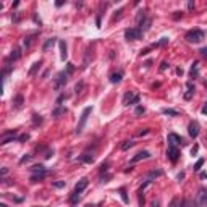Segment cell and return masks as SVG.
<instances>
[{
    "mask_svg": "<svg viewBox=\"0 0 207 207\" xmlns=\"http://www.w3.org/2000/svg\"><path fill=\"white\" fill-rule=\"evenodd\" d=\"M202 39H204V32L201 29H192L186 34V40L191 44H199Z\"/></svg>",
    "mask_w": 207,
    "mask_h": 207,
    "instance_id": "6da1fadb",
    "label": "cell"
},
{
    "mask_svg": "<svg viewBox=\"0 0 207 207\" xmlns=\"http://www.w3.org/2000/svg\"><path fill=\"white\" fill-rule=\"evenodd\" d=\"M91 112H92V107H86V108L83 110V113H81V118H79V123H78V126H76V133H78V134H79V133L84 130V125H86L87 116L91 115Z\"/></svg>",
    "mask_w": 207,
    "mask_h": 207,
    "instance_id": "7a4b0ae2",
    "label": "cell"
},
{
    "mask_svg": "<svg viewBox=\"0 0 207 207\" xmlns=\"http://www.w3.org/2000/svg\"><path fill=\"white\" fill-rule=\"evenodd\" d=\"M66 81H68V73H66V71H60V73L55 76V81H54V87H55L57 91H60L62 87L66 84Z\"/></svg>",
    "mask_w": 207,
    "mask_h": 207,
    "instance_id": "3957f363",
    "label": "cell"
},
{
    "mask_svg": "<svg viewBox=\"0 0 207 207\" xmlns=\"http://www.w3.org/2000/svg\"><path fill=\"white\" fill-rule=\"evenodd\" d=\"M141 34H142V31L139 29V28H130V29L125 31V37H126V40H138V39H141Z\"/></svg>",
    "mask_w": 207,
    "mask_h": 207,
    "instance_id": "277c9868",
    "label": "cell"
},
{
    "mask_svg": "<svg viewBox=\"0 0 207 207\" xmlns=\"http://www.w3.org/2000/svg\"><path fill=\"white\" fill-rule=\"evenodd\" d=\"M197 207H204L207 206V189L206 188H201L197 191V196H196V202H194Z\"/></svg>",
    "mask_w": 207,
    "mask_h": 207,
    "instance_id": "5b68a950",
    "label": "cell"
},
{
    "mask_svg": "<svg viewBox=\"0 0 207 207\" xmlns=\"http://www.w3.org/2000/svg\"><path fill=\"white\" fill-rule=\"evenodd\" d=\"M167 141H168V146H185V144H186L185 139H183L181 136L175 134V133H170V134H168Z\"/></svg>",
    "mask_w": 207,
    "mask_h": 207,
    "instance_id": "8992f818",
    "label": "cell"
},
{
    "mask_svg": "<svg viewBox=\"0 0 207 207\" xmlns=\"http://www.w3.org/2000/svg\"><path fill=\"white\" fill-rule=\"evenodd\" d=\"M178 157H180V151L177 149V146H168L167 149V159L170 162H177Z\"/></svg>",
    "mask_w": 207,
    "mask_h": 207,
    "instance_id": "52a82bcc",
    "label": "cell"
},
{
    "mask_svg": "<svg viewBox=\"0 0 207 207\" xmlns=\"http://www.w3.org/2000/svg\"><path fill=\"white\" fill-rule=\"evenodd\" d=\"M138 21H139V29H141L142 32L151 28V18H146V16H144V13L138 16Z\"/></svg>",
    "mask_w": 207,
    "mask_h": 207,
    "instance_id": "ba28073f",
    "label": "cell"
},
{
    "mask_svg": "<svg viewBox=\"0 0 207 207\" xmlns=\"http://www.w3.org/2000/svg\"><path fill=\"white\" fill-rule=\"evenodd\" d=\"M15 138H16V130H11V131H8V133H3L2 138H0V144H7V142L13 141Z\"/></svg>",
    "mask_w": 207,
    "mask_h": 207,
    "instance_id": "9c48e42d",
    "label": "cell"
},
{
    "mask_svg": "<svg viewBox=\"0 0 207 207\" xmlns=\"http://www.w3.org/2000/svg\"><path fill=\"white\" fill-rule=\"evenodd\" d=\"M188 133L191 138H197L199 136V123L197 121H191L189 126H188Z\"/></svg>",
    "mask_w": 207,
    "mask_h": 207,
    "instance_id": "30bf717a",
    "label": "cell"
},
{
    "mask_svg": "<svg viewBox=\"0 0 207 207\" xmlns=\"http://www.w3.org/2000/svg\"><path fill=\"white\" fill-rule=\"evenodd\" d=\"M146 159H151V152L149 151H141V152H138L136 155L133 157V163H136V162H139V160H146Z\"/></svg>",
    "mask_w": 207,
    "mask_h": 207,
    "instance_id": "8fae6325",
    "label": "cell"
},
{
    "mask_svg": "<svg viewBox=\"0 0 207 207\" xmlns=\"http://www.w3.org/2000/svg\"><path fill=\"white\" fill-rule=\"evenodd\" d=\"M87 185H89V181H87V178H81L79 181L76 183L75 191H76V192H83V191H84V189L87 188Z\"/></svg>",
    "mask_w": 207,
    "mask_h": 207,
    "instance_id": "7c38bea8",
    "label": "cell"
},
{
    "mask_svg": "<svg viewBox=\"0 0 207 207\" xmlns=\"http://www.w3.org/2000/svg\"><path fill=\"white\" fill-rule=\"evenodd\" d=\"M58 47H60V58H62V60H65L66 57H68V52H66V44H65V40H58Z\"/></svg>",
    "mask_w": 207,
    "mask_h": 207,
    "instance_id": "4fadbf2b",
    "label": "cell"
},
{
    "mask_svg": "<svg viewBox=\"0 0 207 207\" xmlns=\"http://www.w3.org/2000/svg\"><path fill=\"white\" fill-rule=\"evenodd\" d=\"M133 99H134V94H133L131 91H128V92H125V96H123V101H121V104H123V105H130Z\"/></svg>",
    "mask_w": 207,
    "mask_h": 207,
    "instance_id": "5bb4252c",
    "label": "cell"
},
{
    "mask_svg": "<svg viewBox=\"0 0 207 207\" xmlns=\"http://www.w3.org/2000/svg\"><path fill=\"white\" fill-rule=\"evenodd\" d=\"M23 102H24V97L21 96V94H18V96L13 99V108H21V107H23Z\"/></svg>",
    "mask_w": 207,
    "mask_h": 207,
    "instance_id": "9a60e30c",
    "label": "cell"
},
{
    "mask_svg": "<svg viewBox=\"0 0 207 207\" xmlns=\"http://www.w3.org/2000/svg\"><path fill=\"white\" fill-rule=\"evenodd\" d=\"M47 173H49V172H46V173H34V175L31 177V181H32V183H39V181H42V180H44V178L47 177Z\"/></svg>",
    "mask_w": 207,
    "mask_h": 207,
    "instance_id": "2e32d148",
    "label": "cell"
},
{
    "mask_svg": "<svg viewBox=\"0 0 207 207\" xmlns=\"http://www.w3.org/2000/svg\"><path fill=\"white\" fill-rule=\"evenodd\" d=\"M40 65H42V62H36V63H32V66H31V70L29 71H28V75H29V76H34L36 75V73H37V70H39V68H40Z\"/></svg>",
    "mask_w": 207,
    "mask_h": 207,
    "instance_id": "e0dca14e",
    "label": "cell"
},
{
    "mask_svg": "<svg viewBox=\"0 0 207 207\" xmlns=\"http://www.w3.org/2000/svg\"><path fill=\"white\" fill-rule=\"evenodd\" d=\"M55 42H57V37H50V39L46 40V44L42 46V49H44V50H49L50 47H54V44H55Z\"/></svg>",
    "mask_w": 207,
    "mask_h": 207,
    "instance_id": "ac0fdd59",
    "label": "cell"
},
{
    "mask_svg": "<svg viewBox=\"0 0 207 207\" xmlns=\"http://www.w3.org/2000/svg\"><path fill=\"white\" fill-rule=\"evenodd\" d=\"M186 86H188V92L185 94V99H186V101H189V99L192 97V94H194V86H192V83H188Z\"/></svg>",
    "mask_w": 207,
    "mask_h": 207,
    "instance_id": "d6986e66",
    "label": "cell"
},
{
    "mask_svg": "<svg viewBox=\"0 0 207 207\" xmlns=\"http://www.w3.org/2000/svg\"><path fill=\"white\" fill-rule=\"evenodd\" d=\"M163 172L162 170H152V172L147 173V180H152V178H157V177H162Z\"/></svg>",
    "mask_w": 207,
    "mask_h": 207,
    "instance_id": "ffe728a7",
    "label": "cell"
},
{
    "mask_svg": "<svg viewBox=\"0 0 207 207\" xmlns=\"http://www.w3.org/2000/svg\"><path fill=\"white\" fill-rule=\"evenodd\" d=\"M197 75H199V63L194 62L191 66V78H197Z\"/></svg>",
    "mask_w": 207,
    "mask_h": 207,
    "instance_id": "44dd1931",
    "label": "cell"
},
{
    "mask_svg": "<svg viewBox=\"0 0 207 207\" xmlns=\"http://www.w3.org/2000/svg\"><path fill=\"white\" fill-rule=\"evenodd\" d=\"M34 39H36V34L24 37V47H26V49H29V47L32 46V42H34Z\"/></svg>",
    "mask_w": 207,
    "mask_h": 207,
    "instance_id": "7402d4cb",
    "label": "cell"
},
{
    "mask_svg": "<svg viewBox=\"0 0 207 207\" xmlns=\"http://www.w3.org/2000/svg\"><path fill=\"white\" fill-rule=\"evenodd\" d=\"M31 170H32V173H46L47 170H46V167H44V165H34V167L31 168Z\"/></svg>",
    "mask_w": 207,
    "mask_h": 207,
    "instance_id": "603a6c76",
    "label": "cell"
},
{
    "mask_svg": "<svg viewBox=\"0 0 207 207\" xmlns=\"http://www.w3.org/2000/svg\"><path fill=\"white\" fill-rule=\"evenodd\" d=\"M121 76H123V73H121V71H118V73H113V75L110 76V81H112V83H120V81H121Z\"/></svg>",
    "mask_w": 207,
    "mask_h": 207,
    "instance_id": "cb8c5ba5",
    "label": "cell"
},
{
    "mask_svg": "<svg viewBox=\"0 0 207 207\" xmlns=\"http://www.w3.org/2000/svg\"><path fill=\"white\" fill-rule=\"evenodd\" d=\"M21 57V52H20V49H15V50L10 54V57H8V60H18Z\"/></svg>",
    "mask_w": 207,
    "mask_h": 207,
    "instance_id": "d4e9b609",
    "label": "cell"
},
{
    "mask_svg": "<svg viewBox=\"0 0 207 207\" xmlns=\"http://www.w3.org/2000/svg\"><path fill=\"white\" fill-rule=\"evenodd\" d=\"M79 194H81V192H76V191L73 192V194H71V197H70V202H71V204H73V206L79 202Z\"/></svg>",
    "mask_w": 207,
    "mask_h": 207,
    "instance_id": "484cf974",
    "label": "cell"
},
{
    "mask_svg": "<svg viewBox=\"0 0 207 207\" xmlns=\"http://www.w3.org/2000/svg\"><path fill=\"white\" fill-rule=\"evenodd\" d=\"M40 123H42V116L34 113V115H32V125H34V126H39Z\"/></svg>",
    "mask_w": 207,
    "mask_h": 207,
    "instance_id": "4316f807",
    "label": "cell"
},
{
    "mask_svg": "<svg viewBox=\"0 0 207 207\" xmlns=\"http://www.w3.org/2000/svg\"><path fill=\"white\" fill-rule=\"evenodd\" d=\"M81 160L84 162V163H92V162H94V157L89 155V154H83V155H81Z\"/></svg>",
    "mask_w": 207,
    "mask_h": 207,
    "instance_id": "83f0119b",
    "label": "cell"
},
{
    "mask_svg": "<svg viewBox=\"0 0 207 207\" xmlns=\"http://www.w3.org/2000/svg\"><path fill=\"white\" fill-rule=\"evenodd\" d=\"M133 146H134V142L133 141H123V144H121V151H128V149H131Z\"/></svg>",
    "mask_w": 207,
    "mask_h": 207,
    "instance_id": "f1b7e54d",
    "label": "cell"
},
{
    "mask_svg": "<svg viewBox=\"0 0 207 207\" xmlns=\"http://www.w3.org/2000/svg\"><path fill=\"white\" fill-rule=\"evenodd\" d=\"M163 113H165V115H170V116H178L180 115V113H178L177 110H173V108H163Z\"/></svg>",
    "mask_w": 207,
    "mask_h": 207,
    "instance_id": "f546056e",
    "label": "cell"
},
{
    "mask_svg": "<svg viewBox=\"0 0 207 207\" xmlns=\"http://www.w3.org/2000/svg\"><path fill=\"white\" fill-rule=\"evenodd\" d=\"M84 87H86V84H84L83 81H79V83L75 86V92H76V94H79V92H83V89H84Z\"/></svg>",
    "mask_w": 207,
    "mask_h": 207,
    "instance_id": "4dcf8cb0",
    "label": "cell"
},
{
    "mask_svg": "<svg viewBox=\"0 0 207 207\" xmlns=\"http://www.w3.org/2000/svg\"><path fill=\"white\" fill-rule=\"evenodd\" d=\"M66 112V108L65 107H58V108H55V110H54V113H52V115L55 116V118H58V115H62V113H65Z\"/></svg>",
    "mask_w": 207,
    "mask_h": 207,
    "instance_id": "1f68e13d",
    "label": "cell"
},
{
    "mask_svg": "<svg viewBox=\"0 0 207 207\" xmlns=\"http://www.w3.org/2000/svg\"><path fill=\"white\" fill-rule=\"evenodd\" d=\"M202 165H204V159H199V160L194 163V168H192V170H194V172H199L202 168Z\"/></svg>",
    "mask_w": 207,
    "mask_h": 207,
    "instance_id": "d6a6232c",
    "label": "cell"
},
{
    "mask_svg": "<svg viewBox=\"0 0 207 207\" xmlns=\"http://www.w3.org/2000/svg\"><path fill=\"white\" fill-rule=\"evenodd\" d=\"M52 186L57 188V189H62V188H65V181H62V180H58V181H52Z\"/></svg>",
    "mask_w": 207,
    "mask_h": 207,
    "instance_id": "836d02e7",
    "label": "cell"
},
{
    "mask_svg": "<svg viewBox=\"0 0 207 207\" xmlns=\"http://www.w3.org/2000/svg\"><path fill=\"white\" fill-rule=\"evenodd\" d=\"M120 194H121V199H123V202H125V204H128V196H126L125 188H121V189H120Z\"/></svg>",
    "mask_w": 207,
    "mask_h": 207,
    "instance_id": "e575fe53",
    "label": "cell"
},
{
    "mask_svg": "<svg viewBox=\"0 0 207 207\" xmlns=\"http://www.w3.org/2000/svg\"><path fill=\"white\" fill-rule=\"evenodd\" d=\"M167 42H168V37H162V39L159 40V42H157V44H154V47H159V46H165Z\"/></svg>",
    "mask_w": 207,
    "mask_h": 207,
    "instance_id": "d590c367",
    "label": "cell"
},
{
    "mask_svg": "<svg viewBox=\"0 0 207 207\" xmlns=\"http://www.w3.org/2000/svg\"><path fill=\"white\" fill-rule=\"evenodd\" d=\"M144 112H146V110H144V107H142V105H138L136 110H134V113H136V116H139V115H142Z\"/></svg>",
    "mask_w": 207,
    "mask_h": 207,
    "instance_id": "8d00e7d4",
    "label": "cell"
},
{
    "mask_svg": "<svg viewBox=\"0 0 207 207\" xmlns=\"http://www.w3.org/2000/svg\"><path fill=\"white\" fill-rule=\"evenodd\" d=\"M29 160H31V155L29 154H26V155H23L20 159V163H26V162H29Z\"/></svg>",
    "mask_w": 207,
    "mask_h": 207,
    "instance_id": "74e56055",
    "label": "cell"
},
{
    "mask_svg": "<svg viewBox=\"0 0 207 207\" xmlns=\"http://www.w3.org/2000/svg\"><path fill=\"white\" fill-rule=\"evenodd\" d=\"M192 206H196V204H192L191 201H188V199H186V201L181 202V206H180V207H192Z\"/></svg>",
    "mask_w": 207,
    "mask_h": 207,
    "instance_id": "f35d334b",
    "label": "cell"
},
{
    "mask_svg": "<svg viewBox=\"0 0 207 207\" xmlns=\"http://www.w3.org/2000/svg\"><path fill=\"white\" fill-rule=\"evenodd\" d=\"M11 20H13V23H20L21 15H20V13H13V16H11Z\"/></svg>",
    "mask_w": 207,
    "mask_h": 207,
    "instance_id": "ab89813d",
    "label": "cell"
},
{
    "mask_svg": "<svg viewBox=\"0 0 207 207\" xmlns=\"http://www.w3.org/2000/svg\"><path fill=\"white\" fill-rule=\"evenodd\" d=\"M28 139H29V134H28V133H26V134H21V136L18 138L20 142H24V141H28Z\"/></svg>",
    "mask_w": 207,
    "mask_h": 207,
    "instance_id": "60d3db41",
    "label": "cell"
},
{
    "mask_svg": "<svg viewBox=\"0 0 207 207\" xmlns=\"http://www.w3.org/2000/svg\"><path fill=\"white\" fill-rule=\"evenodd\" d=\"M168 66H170V65H168V62H162V65H160V71H165V70L168 68Z\"/></svg>",
    "mask_w": 207,
    "mask_h": 207,
    "instance_id": "b9f144b4",
    "label": "cell"
},
{
    "mask_svg": "<svg viewBox=\"0 0 207 207\" xmlns=\"http://www.w3.org/2000/svg\"><path fill=\"white\" fill-rule=\"evenodd\" d=\"M199 52H201V55H202V57H204V58L207 60V47H202V49H201Z\"/></svg>",
    "mask_w": 207,
    "mask_h": 207,
    "instance_id": "7bdbcfd3",
    "label": "cell"
},
{
    "mask_svg": "<svg viewBox=\"0 0 207 207\" xmlns=\"http://www.w3.org/2000/svg\"><path fill=\"white\" fill-rule=\"evenodd\" d=\"M139 99H141V97H139V96H134V99H133V101H131V104H130V105H136L138 102H139Z\"/></svg>",
    "mask_w": 207,
    "mask_h": 207,
    "instance_id": "ee69618b",
    "label": "cell"
},
{
    "mask_svg": "<svg viewBox=\"0 0 207 207\" xmlns=\"http://www.w3.org/2000/svg\"><path fill=\"white\" fill-rule=\"evenodd\" d=\"M73 70H75V68H73V65H71V63H68V68H66V73H68V75H71V73H73Z\"/></svg>",
    "mask_w": 207,
    "mask_h": 207,
    "instance_id": "f6af8a7d",
    "label": "cell"
},
{
    "mask_svg": "<svg viewBox=\"0 0 207 207\" xmlns=\"http://www.w3.org/2000/svg\"><path fill=\"white\" fill-rule=\"evenodd\" d=\"M107 167H108V163H104V165H101V173L107 172Z\"/></svg>",
    "mask_w": 207,
    "mask_h": 207,
    "instance_id": "bcb514c9",
    "label": "cell"
},
{
    "mask_svg": "<svg viewBox=\"0 0 207 207\" xmlns=\"http://www.w3.org/2000/svg\"><path fill=\"white\" fill-rule=\"evenodd\" d=\"M192 8H194V2L189 0V2H188V10H192Z\"/></svg>",
    "mask_w": 207,
    "mask_h": 207,
    "instance_id": "7dc6e473",
    "label": "cell"
},
{
    "mask_svg": "<svg viewBox=\"0 0 207 207\" xmlns=\"http://www.w3.org/2000/svg\"><path fill=\"white\" fill-rule=\"evenodd\" d=\"M197 151H199V146H197V144H196V146H194V147H192V149H191V154H192V155H194V154H196Z\"/></svg>",
    "mask_w": 207,
    "mask_h": 207,
    "instance_id": "c3c4849f",
    "label": "cell"
},
{
    "mask_svg": "<svg viewBox=\"0 0 207 207\" xmlns=\"http://www.w3.org/2000/svg\"><path fill=\"white\" fill-rule=\"evenodd\" d=\"M52 155H54V151H47L46 152V159H50Z\"/></svg>",
    "mask_w": 207,
    "mask_h": 207,
    "instance_id": "681fc988",
    "label": "cell"
},
{
    "mask_svg": "<svg viewBox=\"0 0 207 207\" xmlns=\"http://www.w3.org/2000/svg\"><path fill=\"white\" fill-rule=\"evenodd\" d=\"M181 15H183L181 11H175V15H173V18H175V20H178V18H180Z\"/></svg>",
    "mask_w": 207,
    "mask_h": 207,
    "instance_id": "f907efd6",
    "label": "cell"
},
{
    "mask_svg": "<svg viewBox=\"0 0 207 207\" xmlns=\"http://www.w3.org/2000/svg\"><path fill=\"white\" fill-rule=\"evenodd\" d=\"M7 173H8V168H7V167H3V168H2V178L5 177Z\"/></svg>",
    "mask_w": 207,
    "mask_h": 207,
    "instance_id": "816d5d0a",
    "label": "cell"
},
{
    "mask_svg": "<svg viewBox=\"0 0 207 207\" xmlns=\"http://www.w3.org/2000/svg\"><path fill=\"white\" fill-rule=\"evenodd\" d=\"M178 206V199H173L172 204H170V207H177Z\"/></svg>",
    "mask_w": 207,
    "mask_h": 207,
    "instance_id": "f5cc1de1",
    "label": "cell"
},
{
    "mask_svg": "<svg viewBox=\"0 0 207 207\" xmlns=\"http://www.w3.org/2000/svg\"><path fill=\"white\" fill-rule=\"evenodd\" d=\"M201 180H207V172H201Z\"/></svg>",
    "mask_w": 207,
    "mask_h": 207,
    "instance_id": "db71d44e",
    "label": "cell"
},
{
    "mask_svg": "<svg viewBox=\"0 0 207 207\" xmlns=\"http://www.w3.org/2000/svg\"><path fill=\"white\" fill-rule=\"evenodd\" d=\"M147 133H149V130H142V131H139L138 134H139V136H142V134H147Z\"/></svg>",
    "mask_w": 207,
    "mask_h": 207,
    "instance_id": "11a10c76",
    "label": "cell"
},
{
    "mask_svg": "<svg viewBox=\"0 0 207 207\" xmlns=\"http://www.w3.org/2000/svg\"><path fill=\"white\" fill-rule=\"evenodd\" d=\"M202 113H204V115H207V102H206V105L202 107Z\"/></svg>",
    "mask_w": 207,
    "mask_h": 207,
    "instance_id": "9f6ffc18",
    "label": "cell"
},
{
    "mask_svg": "<svg viewBox=\"0 0 207 207\" xmlns=\"http://www.w3.org/2000/svg\"><path fill=\"white\" fill-rule=\"evenodd\" d=\"M63 3H65V2H63V0H58V2H57L55 5H57V7H62V5H63Z\"/></svg>",
    "mask_w": 207,
    "mask_h": 207,
    "instance_id": "6f0895ef",
    "label": "cell"
},
{
    "mask_svg": "<svg viewBox=\"0 0 207 207\" xmlns=\"http://www.w3.org/2000/svg\"><path fill=\"white\" fill-rule=\"evenodd\" d=\"M183 178H185V173H180V175H178V180H180V181H181Z\"/></svg>",
    "mask_w": 207,
    "mask_h": 207,
    "instance_id": "680465c9",
    "label": "cell"
},
{
    "mask_svg": "<svg viewBox=\"0 0 207 207\" xmlns=\"http://www.w3.org/2000/svg\"><path fill=\"white\" fill-rule=\"evenodd\" d=\"M177 75H180V76L183 75V70H181V68H178V70H177Z\"/></svg>",
    "mask_w": 207,
    "mask_h": 207,
    "instance_id": "91938a15",
    "label": "cell"
},
{
    "mask_svg": "<svg viewBox=\"0 0 207 207\" xmlns=\"http://www.w3.org/2000/svg\"><path fill=\"white\" fill-rule=\"evenodd\" d=\"M152 207H159V201H154V202H152Z\"/></svg>",
    "mask_w": 207,
    "mask_h": 207,
    "instance_id": "94428289",
    "label": "cell"
},
{
    "mask_svg": "<svg viewBox=\"0 0 207 207\" xmlns=\"http://www.w3.org/2000/svg\"><path fill=\"white\" fill-rule=\"evenodd\" d=\"M84 207H96V206H92V204H87V206H84Z\"/></svg>",
    "mask_w": 207,
    "mask_h": 207,
    "instance_id": "6125c7cd",
    "label": "cell"
},
{
    "mask_svg": "<svg viewBox=\"0 0 207 207\" xmlns=\"http://www.w3.org/2000/svg\"><path fill=\"white\" fill-rule=\"evenodd\" d=\"M0 207H8V206H7V204H0Z\"/></svg>",
    "mask_w": 207,
    "mask_h": 207,
    "instance_id": "be15d7a7",
    "label": "cell"
},
{
    "mask_svg": "<svg viewBox=\"0 0 207 207\" xmlns=\"http://www.w3.org/2000/svg\"><path fill=\"white\" fill-rule=\"evenodd\" d=\"M206 87H207V81H206Z\"/></svg>",
    "mask_w": 207,
    "mask_h": 207,
    "instance_id": "e7e4bbea",
    "label": "cell"
},
{
    "mask_svg": "<svg viewBox=\"0 0 207 207\" xmlns=\"http://www.w3.org/2000/svg\"><path fill=\"white\" fill-rule=\"evenodd\" d=\"M36 207H40V206H36Z\"/></svg>",
    "mask_w": 207,
    "mask_h": 207,
    "instance_id": "03108f58",
    "label": "cell"
}]
</instances>
